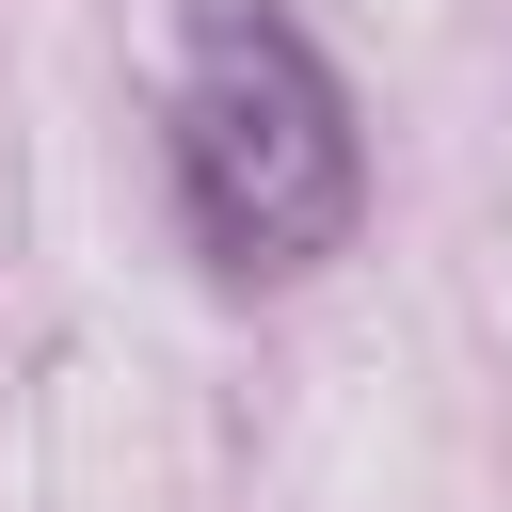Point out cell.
<instances>
[{
	"label": "cell",
	"mask_w": 512,
	"mask_h": 512,
	"mask_svg": "<svg viewBox=\"0 0 512 512\" xmlns=\"http://www.w3.org/2000/svg\"><path fill=\"white\" fill-rule=\"evenodd\" d=\"M160 160H176L192 256L240 272V288H288V272L352 256V224H368L352 80L320 64V32L288 0H192L176 96H160Z\"/></svg>",
	"instance_id": "6da1fadb"
}]
</instances>
